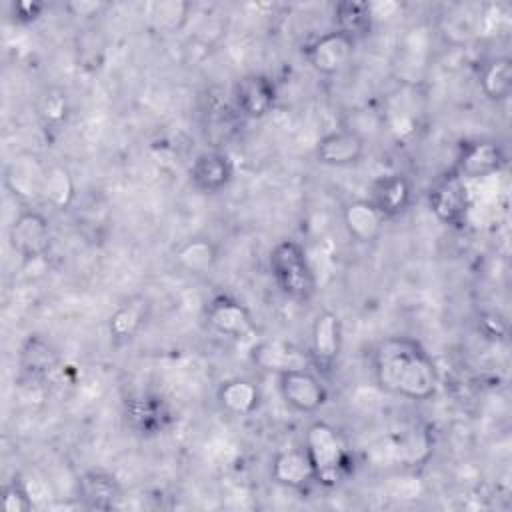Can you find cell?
I'll list each match as a JSON object with an SVG mask.
<instances>
[{
  "mask_svg": "<svg viewBox=\"0 0 512 512\" xmlns=\"http://www.w3.org/2000/svg\"><path fill=\"white\" fill-rule=\"evenodd\" d=\"M342 320L332 310H320L310 328V362L318 370H330L342 354Z\"/></svg>",
  "mask_w": 512,
  "mask_h": 512,
  "instance_id": "obj_11",
  "label": "cell"
},
{
  "mask_svg": "<svg viewBox=\"0 0 512 512\" xmlns=\"http://www.w3.org/2000/svg\"><path fill=\"white\" fill-rule=\"evenodd\" d=\"M46 6L36 0H20L12 4V18L18 24H32L44 14Z\"/></svg>",
  "mask_w": 512,
  "mask_h": 512,
  "instance_id": "obj_29",
  "label": "cell"
},
{
  "mask_svg": "<svg viewBox=\"0 0 512 512\" xmlns=\"http://www.w3.org/2000/svg\"><path fill=\"white\" fill-rule=\"evenodd\" d=\"M40 196L56 210H66L76 198L74 176L64 164H50L42 172Z\"/></svg>",
  "mask_w": 512,
  "mask_h": 512,
  "instance_id": "obj_23",
  "label": "cell"
},
{
  "mask_svg": "<svg viewBox=\"0 0 512 512\" xmlns=\"http://www.w3.org/2000/svg\"><path fill=\"white\" fill-rule=\"evenodd\" d=\"M216 402L230 416H250L262 404V390L250 378L232 376L216 388Z\"/></svg>",
  "mask_w": 512,
  "mask_h": 512,
  "instance_id": "obj_20",
  "label": "cell"
},
{
  "mask_svg": "<svg viewBox=\"0 0 512 512\" xmlns=\"http://www.w3.org/2000/svg\"><path fill=\"white\" fill-rule=\"evenodd\" d=\"M302 52L314 72L322 76H336L354 58L356 42L338 30H330L312 38Z\"/></svg>",
  "mask_w": 512,
  "mask_h": 512,
  "instance_id": "obj_8",
  "label": "cell"
},
{
  "mask_svg": "<svg viewBox=\"0 0 512 512\" xmlns=\"http://www.w3.org/2000/svg\"><path fill=\"white\" fill-rule=\"evenodd\" d=\"M342 222L354 242L372 244L382 236L386 218L368 198H354L344 204Z\"/></svg>",
  "mask_w": 512,
  "mask_h": 512,
  "instance_id": "obj_19",
  "label": "cell"
},
{
  "mask_svg": "<svg viewBox=\"0 0 512 512\" xmlns=\"http://www.w3.org/2000/svg\"><path fill=\"white\" fill-rule=\"evenodd\" d=\"M38 118L46 128H60L68 120V96L58 86H48L38 98Z\"/></svg>",
  "mask_w": 512,
  "mask_h": 512,
  "instance_id": "obj_27",
  "label": "cell"
},
{
  "mask_svg": "<svg viewBox=\"0 0 512 512\" xmlns=\"http://www.w3.org/2000/svg\"><path fill=\"white\" fill-rule=\"evenodd\" d=\"M506 162V152L496 140L480 138L464 142L460 146L452 170L464 180H476L500 172Z\"/></svg>",
  "mask_w": 512,
  "mask_h": 512,
  "instance_id": "obj_9",
  "label": "cell"
},
{
  "mask_svg": "<svg viewBox=\"0 0 512 512\" xmlns=\"http://www.w3.org/2000/svg\"><path fill=\"white\" fill-rule=\"evenodd\" d=\"M282 400L300 414H314L328 402V388L310 368H290L276 374Z\"/></svg>",
  "mask_w": 512,
  "mask_h": 512,
  "instance_id": "obj_5",
  "label": "cell"
},
{
  "mask_svg": "<svg viewBox=\"0 0 512 512\" xmlns=\"http://www.w3.org/2000/svg\"><path fill=\"white\" fill-rule=\"evenodd\" d=\"M124 420L134 434L148 438L162 434L172 424V412L166 400L156 394L142 392L124 402Z\"/></svg>",
  "mask_w": 512,
  "mask_h": 512,
  "instance_id": "obj_12",
  "label": "cell"
},
{
  "mask_svg": "<svg viewBox=\"0 0 512 512\" xmlns=\"http://www.w3.org/2000/svg\"><path fill=\"white\" fill-rule=\"evenodd\" d=\"M0 500H2V510L4 512H30L34 508L32 496L22 484V480L16 476L8 480L2 490H0Z\"/></svg>",
  "mask_w": 512,
  "mask_h": 512,
  "instance_id": "obj_28",
  "label": "cell"
},
{
  "mask_svg": "<svg viewBox=\"0 0 512 512\" xmlns=\"http://www.w3.org/2000/svg\"><path fill=\"white\" fill-rule=\"evenodd\" d=\"M372 374L380 390L412 402L430 400L440 374L428 350L410 336H388L372 350Z\"/></svg>",
  "mask_w": 512,
  "mask_h": 512,
  "instance_id": "obj_1",
  "label": "cell"
},
{
  "mask_svg": "<svg viewBox=\"0 0 512 512\" xmlns=\"http://www.w3.org/2000/svg\"><path fill=\"white\" fill-rule=\"evenodd\" d=\"M204 318L216 334L230 340H244L256 332V322L248 306L226 292H218L208 300Z\"/></svg>",
  "mask_w": 512,
  "mask_h": 512,
  "instance_id": "obj_6",
  "label": "cell"
},
{
  "mask_svg": "<svg viewBox=\"0 0 512 512\" xmlns=\"http://www.w3.org/2000/svg\"><path fill=\"white\" fill-rule=\"evenodd\" d=\"M268 266L278 290L292 302L306 304L316 294V276L304 246L292 238L278 240L268 256Z\"/></svg>",
  "mask_w": 512,
  "mask_h": 512,
  "instance_id": "obj_3",
  "label": "cell"
},
{
  "mask_svg": "<svg viewBox=\"0 0 512 512\" xmlns=\"http://www.w3.org/2000/svg\"><path fill=\"white\" fill-rule=\"evenodd\" d=\"M470 190L464 178L454 170L438 176L428 190V206L438 222L450 228H462L470 212Z\"/></svg>",
  "mask_w": 512,
  "mask_h": 512,
  "instance_id": "obj_4",
  "label": "cell"
},
{
  "mask_svg": "<svg viewBox=\"0 0 512 512\" xmlns=\"http://www.w3.org/2000/svg\"><path fill=\"white\" fill-rule=\"evenodd\" d=\"M270 478L274 484L288 490H306L312 482H316L304 446L278 450L270 462Z\"/></svg>",
  "mask_w": 512,
  "mask_h": 512,
  "instance_id": "obj_18",
  "label": "cell"
},
{
  "mask_svg": "<svg viewBox=\"0 0 512 512\" xmlns=\"http://www.w3.org/2000/svg\"><path fill=\"white\" fill-rule=\"evenodd\" d=\"M106 8V4H96V2H76V4H68V10H76L74 14L78 16H96L98 10Z\"/></svg>",
  "mask_w": 512,
  "mask_h": 512,
  "instance_id": "obj_30",
  "label": "cell"
},
{
  "mask_svg": "<svg viewBox=\"0 0 512 512\" xmlns=\"http://www.w3.org/2000/svg\"><path fill=\"white\" fill-rule=\"evenodd\" d=\"M18 366L28 382H40L56 370L58 352L44 336L30 334L20 346Z\"/></svg>",
  "mask_w": 512,
  "mask_h": 512,
  "instance_id": "obj_21",
  "label": "cell"
},
{
  "mask_svg": "<svg viewBox=\"0 0 512 512\" xmlns=\"http://www.w3.org/2000/svg\"><path fill=\"white\" fill-rule=\"evenodd\" d=\"M220 258L218 244L208 236H192L174 250V264L188 274L210 272Z\"/></svg>",
  "mask_w": 512,
  "mask_h": 512,
  "instance_id": "obj_22",
  "label": "cell"
},
{
  "mask_svg": "<svg viewBox=\"0 0 512 512\" xmlns=\"http://www.w3.org/2000/svg\"><path fill=\"white\" fill-rule=\"evenodd\" d=\"M334 24L338 32L350 36L354 42L368 36L374 26V16L370 2L342 0L334 6Z\"/></svg>",
  "mask_w": 512,
  "mask_h": 512,
  "instance_id": "obj_24",
  "label": "cell"
},
{
  "mask_svg": "<svg viewBox=\"0 0 512 512\" xmlns=\"http://www.w3.org/2000/svg\"><path fill=\"white\" fill-rule=\"evenodd\" d=\"M236 110L252 120L268 116L278 102V88L274 80L262 72L244 74L232 90Z\"/></svg>",
  "mask_w": 512,
  "mask_h": 512,
  "instance_id": "obj_10",
  "label": "cell"
},
{
  "mask_svg": "<svg viewBox=\"0 0 512 512\" xmlns=\"http://www.w3.org/2000/svg\"><path fill=\"white\" fill-rule=\"evenodd\" d=\"M366 154V138L352 130V128H340L332 130L316 142L314 156L322 166L330 168H348L358 164Z\"/></svg>",
  "mask_w": 512,
  "mask_h": 512,
  "instance_id": "obj_13",
  "label": "cell"
},
{
  "mask_svg": "<svg viewBox=\"0 0 512 512\" xmlns=\"http://www.w3.org/2000/svg\"><path fill=\"white\" fill-rule=\"evenodd\" d=\"M368 200L384 214V218H396L408 210L412 202V184L400 172H386L372 180Z\"/></svg>",
  "mask_w": 512,
  "mask_h": 512,
  "instance_id": "obj_16",
  "label": "cell"
},
{
  "mask_svg": "<svg viewBox=\"0 0 512 512\" xmlns=\"http://www.w3.org/2000/svg\"><path fill=\"white\" fill-rule=\"evenodd\" d=\"M188 178L192 188L200 194H218L230 186L234 178V162L222 150H204L192 160Z\"/></svg>",
  "mask_w": 512,
  "mask_h": 512,
  "instance_id": "obj_15",
  "label": "cell"
},
{
  "mask_svg": "<svg viewBox=\"0 0 512 512\" xmlns=\"http://www.w3.org/2000/svg\"><path fill=\"white\" fill-rule=\"evenodd\" d=\"M254 362H258L264 370L284 372L290 368H306L304 354L286 342H262L254 348Z\"/></svg>",
  "mask_w": 512,
  "mask_h": 512,
  "instance_id": "obj_26",
  "label": "cell"
},
{
  "mask_svg": "<svg viewBox=\"0 0 512 512\" xmlns=\"http://www.w3.org/2000/svg\"><path fill=\"white\" fill-rule=\"evenodd\" d=\"M480 90L492 102H502L512 92V60L496 56L480 70Z\"/></svg>",
  "mask_w": 512,
  "mask_h": 512,
  "instance_id": "obj_25",
  "label": "cell"
},
{
  "mask_svg": "<svg viewBox=\"0 0 512 512\" xmlns=\"http://www.w3.org/2000/svg\"><path fill=\"white\" fill-rule=\"evenodd\" d=\"M304 450L312 464L316 482L326 488L338 486L350 472L352 454L346 438L338 428L324 420H314L306 428Z\"/></svg>",
  "mask_w": 512,
  "mask_h": 512,
  "instance_id": "obj_2",
  "label": "cell"
},
{
  "mask_svg": "<svg viewBox=\"0 0 512 512\" xmlns=\"http://www.w3.org/2000/svg\"><path fill=\"white\" fill-rule=\"evenodd\" d=\"M8 240L12 250L26 262L40 260L48 254L52 232L48 218L34 208L20 210L10 224Z\"/></svg>",
  "mask_w": 512,
  "mask_h": 512,
  "instance_id": "obj_7",
  "label": "cell"
},
{
  "mask_svg": "<svg viewBox=\"0 0 512 512\" xmlns=\"http://www.w3.org/2000/svg\"><path fill=\"white\" fill-rule=\"evenodd\" d=\"M152 312V304L146 296H130L108 318V334L112 344L124 346L130 344L142 328L148 324Z\"/></svg>",
  "mask_w": 512,
  "mask_h": 512,
  "instance_id": "obj_17",
  "label": "cell"
},
{
  "mask_svg": "<svg viewBox=\"0 0 512 512\" xmlns=\"http://www.w3.org/2000/svg\"><path fill=\"white\" fill-rule=\"evenodd\" d=\"M76 496L82 508L112 510L120 506L124 490L112 472L102 468H88L76 478Z\"/></svg>",
  "mask_w": 512,
  "mask_h": 512,
  "instance_id": "obj_14",
  "label": "cell"
}]
</instances>
